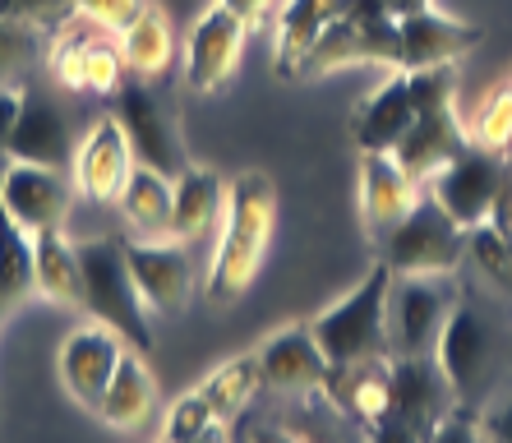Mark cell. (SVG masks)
<instances>
[{"label":"cell","mask_w":512,"mask_h":443,"mask_svg":"<svg viewBox=\"0 0 512 443\" xmlns=\"http://www.w3.org/2000/svg\"><path fill=\"white\" fill-rule=\"evenodd\" d=\"M480 42L476 24H462L453 14H439L434 5L393 19L388 42V70H429V65H457V56Z\"/></svg>","instance_id":"cell-12"},{"label":"cell","mask_w":512,"mask_h":443,"mask_svg":"<svg viewBox=\"0 0 512 443\" xmlns=\"http://www.w3.org/2000/svg\"><path fill=\"white\" fill-rule=\"evenodd\" d=\"M222 204H227V180L213 167H194L190 162L171 180V240H180V245L199 240L217 222Z\"/></svg>","instance_id":"cell-21"},{"label":"cell","mask_w":512,"mask_h":443,"mask_svg":"<svg viewBox=\"0 0 512 443\" xmlns=\"http://www.w3.org/2000/svg\"><path fill=\"white\" fill-rule=\"evenodd\" d=\"M70 208H74V185L65 171L5 157V167H0V213L10 217L14 227H24L28 236L65 231Z\"/></svg>","instance_id":"cell-10"},{"label":"cell","mask_w":512,"mask_h":443,"mask_svg":"<svg viewBox=\"0 0 512 443\" xmlns=\"http://www.w3.org/2000/svg\"><path fill=\"white\" fill-rule=\"evenodd\" d=\"M42 51H47V33L0 19V84H19V79H28V74L37 70Z\"/></svg>","instance_id":"cell-31"},{"label":"cell","mask_w":512,"mask_h":443,"mask_svg":"<svg viewBox=\"0 0 512 443\" xmlns=\"http://www.w3.org/2000/svg\"><path fill=\"white\" fill-rule=\"evenodd\" d=\"M19 102H24V84H0V153L10 148L14 120H19Z\"/></svg>","instance_id":"cell-39"},{"label":"cell","mask_w":512,"mask_h":443,"mask_svg":"<svg viewBox=\"0 0 512 443\" xmlns=\"http://www.w3.org/2000/svg\"><path fill=\"white\" fill-rule=\"evenodd\" d=\"M388 379H393V411L388 416L406 420L416 434H425L434 420L453 411V388H448L434 356H393Z\"/></svg>","instance_id":"cell-19"},{"label":"cell","mask_w":512,"mask_h":443,"mask_svg":"<svg viewBox=\"0 0 512 443\" xmlns=\"http://www.w3.org/2000/svg\"><path fill=\"white\" fill-rule=\"evenodd\" d=\"M217 5H227L231 14H236V19H245V24H263V14H268V5H273V0H217Z\"/></svg>","instance_id":"cell-40"},{"label":"cell","mask_w":512,"mask_h":443,"mask_svg":"<svg viewBox=\"0 0 512 443\" xmlns=\"http://www.w3.org/2000/svg\"><path fill=\"white\" fill-rule=\"evenodd\" d=\"M5 157H14V162H37V167H51V171H65L74 162L70 120H65V111H60L47 93H37V88L24 84V102H19V120H14Z\"/></svg>","instance_id":"cell-17"},{"label":"cell","mask_w":512,"mask_h":443,"mask_svg":"<svg viewBox=\"0 0 512 443\" xmlns=\"http://www.w3.org/2000/svg\"><path fill=\"white\" fill-rule=\"evenodd\" d=\"M388 287H393V268L379 259L346 296H337L328 310L310 319V333L328 365H356L388 351V328H383Z\"/></svg>","instance_id":"cell-3"},{"label":"cell","mask_w":512,"mask_h":443,"mask_svg":"<svg viewBox=\"0 0 512 443\" xmlns=\"http://www.w3.org/2000/svg\"><path fill=\"white\" fill-rule=\"evenodd\" d=\"M190 443H227V434H222V425H208L203 434H194Z\"/></svg>","instance_id":"cell-44"},{"label":"cell","mask_w":512,"mask_h":443,"mask_svg":"<svg viewBox=\"0 0 512 443\" xmlns=\"http://www.w3.org/2000/svg\"><path fill=\"white\" fill-rule=\"evenodd\" d=\"M153 411H157V379H153V370L143 365L139 351H125V356H120V365H116V374H111V388H107V397H102L97 416L107 420L111 430H139Z\"/></svg>","instance_id":"cell-24"},{"label":"cell","mask_w":512,"mask_h":443,"mask_svg":"<svg viewBox=\"0 0 512 443\" xmlns=\"http://www.w3.org/2000/svg\"><path fill=\"white\" fill-rule=\"evenodd\" d=\"M476 425H480V434H485V443H512V393L485 402Z\"/></svg>","instance_id":"cell-38"},{"label":"cell","mask_w":512,"mask_h":443,"mask_svg":"<svg viewBox=\"0 0 512 443\" xmlns=\"http://www.w3.org/2000/svg\"><path fill=\"white\" fill-rule=\"evenodd\" d=\"M379 245L383 264L397 277H453L457 264L466 259V227H457L453 217L429 199V190H420L416 208Z\"/></svg>","instance_id":"cell-5"},{"label":"cell","mask_w":512,"mask_h":443,"mask_svg":"<svg viewBox=\"0 0 512 443\" xmlns=\"http://www.w3.org/2000/svg\"><path fill=\"white\" fill-rule=\"evenodd\" d=\"M143 0H74V19L102 28V33H120L139 14Z\"/></svg>","instance_id":"cell-36"},{"label":"cell","mask_w":512,"mask_h":443,"mask_svg":"<svg viewBox=\"0 0 512 443\" xmlns=\"http://www.w3.org/2000/svg\"><path fill=\"white\" fill-rule=\"evenodd\" d=\"M471 144L503 153L512 144V79H503L494 93L480 102V116L471 120Z\"/></svg>","instance_id":"cell-32"},{"label":"cell","mask_w":512,"mask_h":443,"mask_svg":"<svg viewBox=\"0 0 512 443\" xmlns=\"http://www.w3.org/2000/svg\"><path fill=\"white\" fill-rule=\"evenodd\" d=\"M125 264L148 310L185 314L194 296V259L180 240H125Z\"/></svg>","instance_id":"cell-14"},{"label":"cell","mask_w":512,"mask_h":443,"mask_svg":"<svg viewBox=\"0 0 512 443\" xmlns=\"http://www.w3.org/2000/svg\"><path fill=\"white\" fill-rule=\"evenodd\" d=\"M503 185H508V171H503L499 153L476 148V144L466 148V153H457L453 162H443L425 180L429 199L453 217L457 227H480V222H489V217L499 213Z\"/></svg>","instance_id":"cell-8"},{"label":"cell","mask_w":512,"mask_h":443,"mask_svg":"<svg viewBox=\"0 0 512 443\" xmlns=\"http://www.w3.org/2000/svg\"><path fill=\"white\" fill-rule=\"evenodd\" d=\"M125 79H130V70H125V60H120V47L111 42V33L84 37V88L88 93H116Z\"/></svg>","instance_id":"cell-33"},{"label":"cell","mask_w":512,"mask_h":443,"mask_svg":"<svg viewBox=\"0 0 512 443\" xmlns=\"http://www.w3.org/2000/svg\"><path fill=\"white\" fill-rule=\"evenodd\" d=\"M33 291L51 305H79V254L65 231H42L33 236Z\"/></svg>","instance_id":"cell-26"},{"label":"cell","mask_w":512,"mask_h":443,"mask_svg":"<svg viewBox=\"0 0 512 443\" xmlns=\"http://www.w3.org/2000/svg\"><path fill=\"white\" fill-rule=\"evenodd\" d=\"M259 370H263V384L268 388H282V393H305V388H319L328 384V360H323L319 342H314L310 324H291V328H277L259 351Z\"/></svg>","instance_id":"cell-20"},{"label":"cell","mask_w":512,"mask_h":443,"mask_svg":"<svg viewBox=\"0 0 512 443\" xmlns=\"http://www.w3.org/2000/svg\"><path fill=\"white\" fill-rule=\"evenodd\" d=\"M346 0H286L277 19V70L291 74L300 56L323 37V28L342 14Z\"/></svg>","instance_id":"cell-27"},{"label":"cell","mask_w":512,"mask_h":443,"mask_svg":"<svg viewBox=\"0 0 512 443\" xmlns=\"http://www.w3.org/2000/svg\"><path fill=\"white\" fill-rule=\"evenodd\" d=\"M33 296V236L0 213V310Z\"/></svg>","instance_id":"cell-29"},{"label":"cell","mask_w":512,"mask_h":443,"mask_svg":"<svg viewBox=\"0 0 512 443\" xmlns=\"http://www.w3.org/2000/svg\"><path fill=\"white\" fill-rule=\"evenodd\" d=\"M130 167H134V153L125 144V130L116 125V116H102L88 125V134L74 148V162H70L74 190L84 199H97V204H111L120 194V185H125V176H130Z\"/></svg>","instance_id":"cell-18"},{"label":"cell","mask_w":512,"mask_h":443,"mask_svg":"<svg viewBox=\"0 0 512 443\" xmlns=\"http://www.w3.org/2000/svg\"><path fill=\"white\" fill-rule=\"evenodd\" d=\"M116 208L134 240H171V176L134 162L116 194Z\"/></svg>","instance_id":"cell-23"},{"label":"cell","mask_w":512,"mask_h":443,"mask_svg":"<svg viewBox=\"0 0 512 443\" xmlns=\"http://www.w3.org/2000/svg\"><path fill=\"white\" fill-rule=\"evenodd\" d=\"M420 443H485V434H480V425L471 416H448L434 420L425 434H420Z\"/></svg>","instance_id":"cell-37"},{"label":"cell","mask_w":512,"mask_h":443,"mask_svg":"<svg viewBox=\"0 0 512 443\" xmlns=\"http://www.w3.org/2000/svg\"><path fill=\"white\" fill-rule=\"evenodd\" d=\"M277 227V185L263 171H240L227 180V204H222V236H217L213 264L203 277V291L213 305H236L254 287L263 268L268 240Z\"/></svg>","instance_id":"cell-1"},{"label":"cell","mask_w":512,"mask_h":443,"mask_svg":"<svg viewBox=\"0 0 512 443\" xmlns=\"http://www.w3.org/2000/svg\"><path fill=\"white\" fill-rule=\"evenodd\" d=\"M79 254V305L93 314L97 324L116 328L130 347H153V328H148V305H143L139 287L125 264V240L111 236H79L74 240Z\"/></svg>","instance_id":"cell-2"},{"label":"cell","mask_w":512,"mask_h":443,"mask_svg":"<svg viewBox=\"0 0 512 443\" xmlns=\"http://www.w3.org/2000/svg\"><path fill=\"white\" fill-rule=\"evenodd\" d=\"M466 259L480 268V277L512 291V236L503 231L499 217H489L480 227H466Z\"/></svg>","instance_id":"cell-30"},{"label":"cell","mask_w":512,"mask_h":443,"mask_svg":"<svg viewBox=\"0 0 512 443\" xmlns=\"http://www.w3.org/2000/svg\"><path fill=\"white\" fill-rule=\"evenodd\" d=\"M356 190H360V222H365V231H370L374 240H383L416 208L425 185L406 176L393 153H360Z\"/></svg>","instance_id":"cell-16"},{"label":"cell","mask_w":512,"mask_h":443,"mask_svg":"<svg viewBox=\"0 0 512 443\" xmlns=\"http://www.w3.org/2000/svg\"><path fill=\"white\" fill-rule=\"evenodd\" d=\"M208 425H222V420L213 416V407H208L199 393H185L171 402L167 425H162V443H190L194 434H203Z\"/></svg>","instance_id":"cell-35"},{"label":"cell","mask_w":512,"mask_h":443,"mask_svg":"<svg viewBox=\"0 0 512 443\" xmlns=\"http://www.w3.org/2000/svg\"><path fill=\"white\" fill-rule=\"evenodd\" d=\"M259 384H263V370H259V356L250 351V356H231V360H222L217 370H208L194 393L213 407L217 420H227L250 407V397L259 393Z\"/></svg>","instance_id":"cell-28"},{"label":"cell","mask_w":512,"mask_h":443,"mask_svg":"<svg viewBox=\"0 0 512 443\" xmlns=\"http://www.w3.org/2000/svg\"><path fill=\"white\" fill-rule=\"evenodd\" d=\"M116 47H120V60L134 79H162L176 60V33H171V19L157 5L143 0L139 14L130 24L116 33Z\"/></svg>","instance_id":"cell-22"},{"label":"cell","mask_w":512,"mask_h":443,"mask_svg":"<svg viewBox=\"0 0 512 443\" xmlns=\"http://www.w3.org/2000/svg\"><path fill=\"white\" fill-rule=\"evenodd\" d=\"M503 222V231L512 236V185H503V199H499V213H494Z\"/></svg>","instance_id":"cell-43"},{"label":"cell","mask_w":512,"mask_h":443,"mask_svg":"<svg viewBox=\"0 0 512 443\" xmlns=\"http://www.w3.org/2000/svg\"><path fill=\"white\" fill-rule=\"evenodd\" d=\"M111 97H116V125L125 130V144H130V153H134L139 167L162 171V176H171V180L190 167L176 120H171L167 107L157 102V93L148 88V79H125Z\"/></svg>","instance_id":"cell-9"},{"label":"cell","mask_w":512,"mask_h":443,"mask_svg":"<svg viewBox=\"0 0 512 443\" xmlns=\"http://www.w3.org/2000/svg\"><path fill=\"white\" fill-rule=\"evenodd\" d=\"M125 337L116 333V328L107 324H84L74 328V333H65V342H60V356H56V370H60V384H65V393L79 402V407L97 411L102 407V397H107L111 388V374H116L120 356H125Z\"/></svg>","instance_id":"cell-13"},{"label":"cell","mask_w":512,"mask_h":443,"mask_svg":"<svg viewBox=\"0 0 512 443\" xmlns=\"http://www.w3.org/2000/svg\"><path fill=\"white\" fill-rule=\"evenodd\" d=\"M453 93L457 88H443V93L429 97L425 107L416 111V120H411V130L402 134V144L393 148L397 167L411 180H420V185H425L443 162H453L457 153L471 148V125H462Z\"/></svg>","instance_id":"cell-11"},{"label":"cell","mask_w":512,"mask_h":443,"mask_svg":"<svg viewBox=\"0 0 512 443\" xmlns=\"http://www.w3.org/2000/svg\"><path fill=\"white\" fill-rule=\"evenodd\" d=\"M0 19L37 28V33H60L74 19V0H0Z\"/></svg>","instance_id":"cell-34"},{"label":"cell","mask_w":512,"mask_h":443,"mask_svg":"<svg viewBox=\"0 0 512 443\" xmlns=\"http://www.w3.org/2000/svg\"><path fill=\"white\" fill-rule=\"evenodd\" d=\"M0 314H5V310H0Z\"/></svg>","instance_id":"cell-45"},{"label":"cell","mask_w":512,"mask_h":443,"mask_svg":"<svg viewBox=\"0 0 512 443\" xmlns=\"http://www.w3.org/2000/svg\"><path fill=\"white\" fill-rule=\"evenodd\" d=\"M457 305L453 277H397L388 287V356H434L439 333Z\"/></svg>","instance_id":"cell-7"},{"label":"cell","mask_w":512,"mask_h":443,"mask_svg":"<svg viewBox=\"0 0 512 443\" xmlns=\"http://www.w3.org/2000/svg\"><path fill=\"white\" fill-rule=\"evenodd\" d=\"M245 33H250V24L213 0L194 19L190 42H185V84L194 93H213V88L227 84L231 74H236L240 56H245Z\"/></svg>","instance_id":"cell-15"},{"label":"cell","mask_w":512,"mask_h":443,"mask_svg":"<svg viewBox=\"0 0 512 443\" xmlns=\"http://www.w3.org/2000/svg\"><path fill=\"white\" fill-rule=\"evenodd\" d=\"M434 0H383V10L393 14V19H402V14H416V10H429Z\"/></svg>","instance_id":"cell-41"},{"label":"cell","mask_w":512,"mask_h":443,"mask_svg":"<svg viewBox=\"0 0 512 443\" xmlns=\"http://www.w3.org/2000/svg\"><path fill=\"white\" fill-rule=\"evenodd\" d=\"M499 347V324L485 310H476L471 300L457 296L453 314L439 333V347H434V360L453 388V402H480L489 379L499 374Z\"/></svg>","instance_id":"cell-6"},{"label":"cell","mask_w":512,"mask_h":443,"mask_svg":"<svg viewBox=\"0 0 512 443\" xmlns=\"http://www.w3.org/2000/svg\"><path fill=\"white\" fill-rule=\"evenodd\" d=\"M250 443H300V439L286 430H273V425H259V430L250 434Z\"/></svg>","instance_id":"cell-42"},{"label":"cell","mask_w":512,"mask_h":443,"mask_svg":"<svg viewBox=\"0 0 512 443\" xmlns=\"http://www.w3.org/2000/svg\"><path fill=\"white\" fill-rule=\"evenodd\" d=\"M443 88H457L453 65L393 70L356 107V120H351V139H356V148L360 153H393V148L402 144V134L411 130L416 111L425 107L434 93H443Z\"/></svg>","instance_id":"cell-4"},{"label":"cell","mask_w":512,"mask_h":443,"mask_svg":"<svg viewBox=\"0 0 512 443\" xmlns=\"http://www.w3.org/2000/svg\"><path fill=\"white\" fill-rule=\"evenodd\" d=\"M328 388L360 420H383L393 411V379H388V360L383 356L356 360V365H333L328 370Z\"/></svg>","instance_id":"cell-25"}]
</instances>
